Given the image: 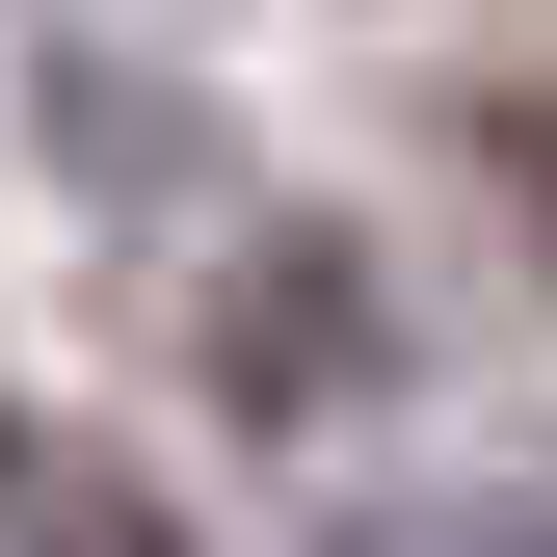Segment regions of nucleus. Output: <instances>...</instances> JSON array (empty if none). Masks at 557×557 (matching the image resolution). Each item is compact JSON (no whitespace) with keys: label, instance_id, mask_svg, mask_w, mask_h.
<instances>
[{"label":"nucleus","instance_id":"f257e3e1","mask_svg":"<svg viewBox=\"0 0 557 557\" xmlns=\"http://www.w3.org/2000/svg\"><path fill=\"white\" fill-rule=\"evenodd\" d=\"M0 557H186V505L81 425H0Z\"/></svg>","mask_w":557,"mask_h":557},{"label":"nucleus","instance_id":"f03ea898","mask_svg":"<svg viewBox=\"0 0 557 557\" xmlns=\"http://www.w3.org/2000/svg\"><path fill=\"white\" fill-rule=\"evenodd\" d=\"M239 398H345V265H239Z\"/></svg>","mask_w":557,"mask_h":557},{"label":"nucleus","instance_id":"7ed1b4c3","mask_svg":"<svg viewBox=\"0 0 557 557\" xmlns=\"http://www.w3.org/2000/svg\"><path fill=\"white\" fill-rule=\"evenodd\" d=\"M398 557H557V505H451V531H398Z\"/></svg>","mask_w":557,"mask_h":557},{"label":"nucleus","instance_id":"20e7f679","mask_svg":"<svg viewBox=\"0 0 557 557\" xmlns=\"http://www.w3.org/2000/svg\"><path fill=\"white\" fill-rule=\"evenodd\" d=\"M505 186H531V213H557V107H505Z\"/></svg>","mask_w":557,"mask_h":557}]
</instances>
